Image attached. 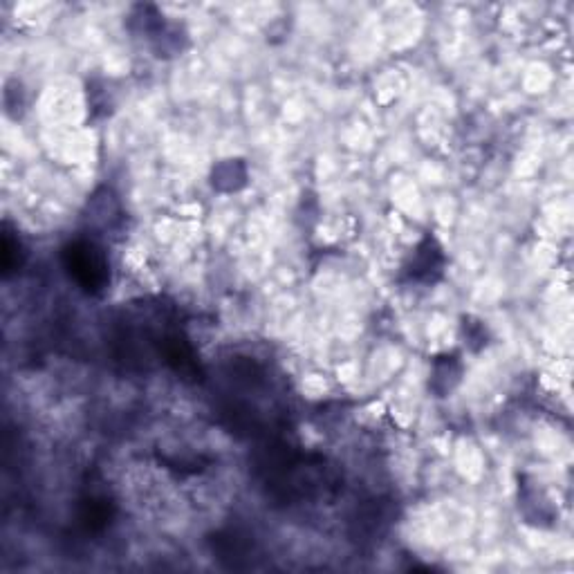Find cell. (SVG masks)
<instances>
[{
  "instance_id": "7a4b0ae2",
  "label": "cell",
  "mask_w": 574,
  "mask_h": 574,
  "mask_svg": "<svg viewBox=\"0 0 574 574\" xmlns=\"http://www.w3.org/2000/svg\"><path fill=\"white\" fill-rule=\"evenodd\" d=\"M160 355L184 379H200V361L193 353L189 339L180 330H169L164 337H160Z\"/></svg>"
},
{
  "instance_id": "277c9868",
  "label": "cell",
  "mask_w": 574,
  "mask_h": 574,
  "mask_svg": "<svg viewBox=\"0 0 574 574\" xmlns=\"http://www.w3.org/2000/svg\"><path fill=\"white\" fill-rule=\"evenodd\" d=\"M113 518V505L104 496H88L81 503V523L88 532H101Z\"/></svg>"
},
{
  "instance_id": "6da1fadb",
  "label": "cell",
  "mask_w": 574,
  "mask_h": 574,
  "mask_svg": "<svg viewBox=\"0 0 574 574\" xmlns=\"http://www.w3.org/2000/svg\"><path fill=\"white\" fill-rule=\"evenodd\" d=\"M63 267L70 274V279L77 283L83 292L90 296H99L108 290L110 285V261L104 247L95 240H72L63 247Z\"/></svg>"
},
{
  "instance_id": "3957f363",
  "label": "cell",
  "mask_w": 574,
  "mask_h": 574,
  "mask_svg": "<svg viewBox=\"0 0 574 574\" xmlns=\"http://www.w3.org/2000/svg\"><path fill=\"white\" fill-rule=\"evenodd\" d=\"M442 267H444V256L440 245L435 243V238L427 236L415 249L411 256V263L406 267L409 272L411 281H420V283H435L442 276Z\"/></svg>"
},
{
  "instance_id": "5b68a950",
  "label": "cell",
  "mask_w": 574,
  "mask_h": 574,
  "mask_svg": "<svg viewBox=\"0 0 574 574\" xmlns=\"http://www.w3.org/2000/svg\"><path fill=\"white\" fill-rule=\"evenodd\" d=\"M21 265H23L21 240H18V236H14L12 231H9V227L5 225V231H3V274H5V279L7 276H12L14 272L21 270Z\"/></svg>"
}]
</instances>
